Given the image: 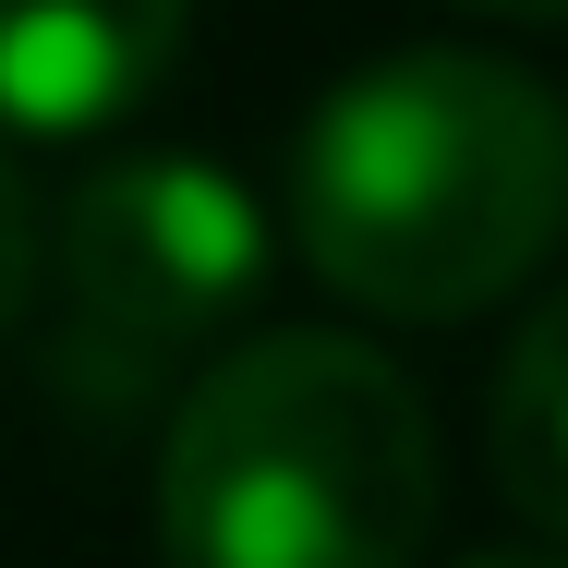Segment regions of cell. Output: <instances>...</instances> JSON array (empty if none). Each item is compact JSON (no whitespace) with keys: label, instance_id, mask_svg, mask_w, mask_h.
Segmentation results:
<instances>
[{"label":"cell","instance_id":"5","mask_svg":"<svg viewBox=\"0 0 568 568\" xmlns=\"http://www.w3.org/2000/svg\"><path fill=\"white\" fill-rule=\"evenodd\" d=\"M484 448H496L508 508L568 545V291H545L520 315V339L496 363V399H484Z\"/></svg>","mask_w":568,"mask_h":568},{"label":"cell","instance_id":"4","mask_svg":"<svg viewBox=\"0 0 568 568\" xmlns=\"http://www.w3.org/2000/svg\"><path fill=\"white\" fill-rule=\"evenodd\" d=\"M182 61L170 0H0V133H98Z\"/></svg>","mask_w":568,"mask_h":568},{"label":"cell","instance_id":"7","mask_svg":"<svg viewBox=\"0 0 568 568\" xmlns=\"http://www.w3.org/2000/svg\"><path fill=\"white\" fill-rule=\"evenodd\" d=\"M459 568H568V557H459Z\"/></svg>","mask_w":568,"mask_h":568},{"label":"cell","instance_id":"2","mask_svg":"<svg viewBox=\"0 0 568 568\" xmlns=\"http://www.w3.org/2000/svg\"><path fill=\"white\" fill-rule=\"evenodd\" d=\"M436 532V412L375 339L266 327L158 436L170 568H412Z\"/></svg>","mask_w":568,"mask_h":568},{"label":"cell","instance_id":"1","mask_svg":"<svg viewBox=\"0 0 568 568\" xmlns=\"http://www.w3.org/2000/svg\"><path fill=\"white\" fill-rule=\"evenodd\" d=\"M568 230V98L496 49H387L291 133V242L363 315L459 327Z\"/></svg>","mask_w":568,"mask_h":568},{"label":"cell","instance_id":"3","mask_svg":"<svg viewBox=\"0 0 568 568\" xmlns=\"http://www.w3.org/2000/svg\"><path fill=\"white\" fill-rule=\"evenodd\" d=\"M61 278L98 351L121 339V363H158L266 291V206L219 158H110L61 206Z\"/></svg>","mask_w":568,"mask_h":568},{"label":"cell","instance_id":"6","mask_svg":"<svg viewBox=\"0 0 568 568\" xmlns=\"http://www.w3.org/2000/svg\"><path fill=\"white\" fill-rule=\"evenodd\" d=\"M37 254H49V230H37V194H24V170L0 158V339L24 327V291H37Z\"/></svg>","mask_w":568,"mask_h":568}]
</instances>
